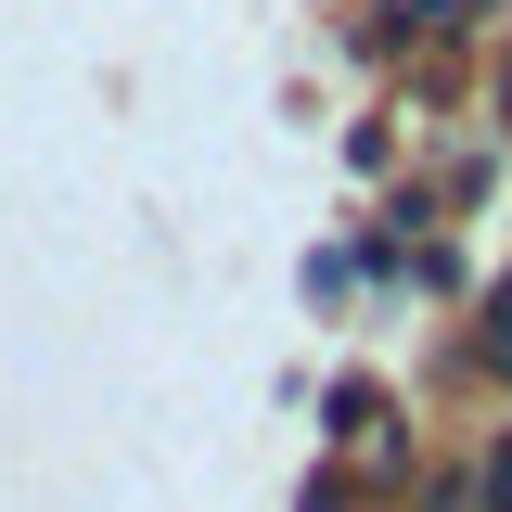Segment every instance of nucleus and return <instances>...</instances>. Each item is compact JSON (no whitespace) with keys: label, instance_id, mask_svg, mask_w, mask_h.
I'll return each instance as SVG.
<instances>
[{"label":"nucleus","instance_id":"f03ea898","mask_svg":"<svg viewBox=\"0 0 512 512\" xmlns=\"http://www.w3.org/2000/svg\"><path fill=\"white\" fill-rule=\"evenodd\" d=\"M487 359L512 372V282H500V320H487Z\"/></svg>","mask_w":512,"mask_h":512},{"label":"nucleus","instance_id":"f257e3e1","mask_svg":"<svg viewBox=\"0 0 512 512\" xmlns=\"http://www.w3.org/2000/svg\"><path fill=\"white\" fill-rule=\"evenodd\" d=\"M474 500H487V512H512V436L487 448V474H474Z\"/></svg>","mask_w":512,"mask_h":512},{"label":"nucleus","instance_id":"7ed1b4c3","mask_svg":"<svg viewBox=\"0 0 512 512\" xmlns=\"http://www.w3.org/2000/svg\"><path fill=\"white\" fill-rule=\"evenodd\" d=\"M500 128H512V64H500Z\"/></svg>","mask_w":512,"mask_h":512}]
</instances>
